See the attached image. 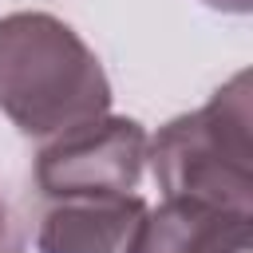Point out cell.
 Returning <instances> with one entry per match:
<instances>
[{"instance_id": "4", "label": "cell", "mask_w": 253, "mask_h": 253, "mask_svg": "<svg viewBox=\"0 0 253 253\" xmlns=\"http://www.w3.org/2000/svg\"><path fill=\"white\" fill-rule=\"evenodd\" d=\"M146 217L142 194H83L55 198L36 229L40 253H130Z\"/></svg>"}, {"instance_id": "3", "label": "cell", "mask_w": 253, "mask_h": 253, "mask_svg": "<svg viewBox=\"0 0 253 253\" xmlns=\"http://www.w3.org/2000/svg\"><path fill=\"white\" fill-rule=\"evenodd\" d=\"M146 126L126 115H95L51 134L36 154V186L43 198L134 194L146 166Z\"/></svg>"}, {"instance_id": "2", "label": "cell", "mask_w": 253, "mask_h": 253, "mask_svg": "<svg viewBox=\"0 0 253 253\" xmlns=\"http://www.w3.org/2000/svg\"><path fill=\"white\" fill-rule=\"evenodd\" d=\"M146 162L166 198H202L253 213V107L249 71H237L206 107L158 126Z\"/></svg>"}, {"instance_id": "7", "label": "cell", "mask_w": 253, "mask_h": 253, "mask_svg": "<svg viewBox=\"0 0 253 253\" xmlns=\"http://www.w3.org/2000/svg\"><path fill=\"white\" fill-rule=\"evenodd\" d=\"M8 225H12V221H8V206L0 202V249L8 245Z\"/></svg>"}, {"instance_id": "5", "label": "cell", "mask_w": 253, "mask_h": 253, "mask_svg": "<svg viewBox=\"0 0 253 253\" xmlns=\"http://www.w3.org/2000/svg\"><path fill=\"white\" fill-rule=\"evenodd\" d=\"M253 213L202 198H162L130 241V253H249Z\"/></svg>"}, {"instance_id": "1", "label": "cell", "mask_w": 253, "mask_h": 253, "mask_svg": "<svg viewBox=\"0 0 253 253\" xmlns=\"http://www.w3.org/2000/svg\"><path fill=\"white\" fill-rule=\"evenodd\" d=\"M0 111L28 138H51L111 111V79L87 40L51 12L0 16Z\"/></svg>"}, {"instance_id": "6", "label": "cell", "mask_w": 253, "mask_h": 253, "mask_svg": "<svg viewBox=\"0 0 253 253\" xmlns=\"http://www.w3.org/2000/svg\"><path fill=\"white\" fill-rule=\"evenodd\" d=\"M202 4L213 8V12H233V16H245L253 8V0H202Z\"/></svg>"}]
</instances>
